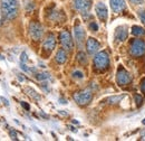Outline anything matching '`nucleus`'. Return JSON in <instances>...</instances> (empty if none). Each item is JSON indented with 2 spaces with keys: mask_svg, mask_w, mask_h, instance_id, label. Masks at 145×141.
<instances>
[{
  "mask_svg": "<svg viewBox=\"0 0 145 141\" xmlns=\"http://www.w3.org/2000/svg\"><path fill=\"white\" fill-rule=\"evenodd\" d=\"M74 7L80 13H86L91 7V0H74Z\"/></svg>",
  "mask_w": 145,
  "mask_h": 141,
  "instance_id": "6e6552de",
  "label": "nucleus"
},
{
  "mask_svg": "<svg viewBox=\"0 0 145 141\" xmlns=\"http://www.w3.org/2000/svg\"><path fill=\"white\" fill-rule=\"evenodd\" d=\"M29 34H30L31 38H33L34 40H39V39H41V37H42L44 28H42V26H41L39 22L33 21V22H30V25H29Z\"/></svg>",
  "mask_w": 145,
  "mask_h": 141,
  "instance_id": "423d86ee",
  "label": "nucleus"
},
{
  "mask_svg": "<svg viewBox=\"0 0 145 141\" xmlns=\"http://www.w3.org/2000/svg\"><path fill=\"white\" fill-rule=\"evenodd\" d=\"M59 38H60V43H61L63 47L66 51H72V48H74V42H72V35H71L69 32H67V30L61 32L60 35H59Z\"/></svg>",
  "mask_w": 145,
  "mask_h": 141,
  "instance_id": "0eeeda50",
  "label": "nucleus"
},
{
  "mask_svg": "<svg viewBox=\"0 0 145 141\" xmlns=\"http://www.w3.org/2000/svg\"><path fill=\"white\" fill-rule=\"evenodd\" d=\"M21 106H22V107H25V110H27V111H29V110H30V106L28 105L26 102H21Z\"/></svg>",
  "mask_w": 145,
  "mask_h": 141,
  "instance_id": "c85d7f7f",
  "label": "nucleus"
},
{
  "mask_svg": "<svg viewBox=\"0 0 145 141\" xmlns=\"http://www.w3.org/2000/svg\"><path fill=\"white\" fill-rule=\"evenodd\" d=\"M95 10H96V15L97 17L99 18L102 21H106L107 17H108V11H107V8L105 6V3L103 2H98L95 7Z\"/></svg>",
  "mask_w": 145,
  "mask_h": 141,
  "instance_id": "1a4fd4ad",
  "label": "nucleus"
},
{
  "mask_svg": "<svg viewBox=\"0 0 145 141\" xmlns=\"http://www.w3.org/2000/svg\"><path fill=\"white\" fill-rule=\"evenodd\" d=\"M124 95H116V96H110L109 99H107V103L108 104H117L118 102H121L123 100Z\"/></svg>",
  "mask_w": 145,
  "mask_h": 141,
  "instance_id": "a211bd4d",
  "label": "nucleus"
},
{
  "mask_svg": "<svg viewBox=\"0 0 145 141\" xmlns=\"http://www.w3.org/2000/svg\"><path fill=\"white\" fill-rule=\"evenodd\" d=\"M109 2H110V7H112L113 11L116 14H118L125 9V1L124 0H109Z\"/></svg>",
  "mask_w": 145,
  "mask_h": 141,
  "instance_id": "ddd939ff",
  "label": "nucleus"
},
{
  "mask_svg": "<svg viewBox=\"0 0 145 141\" xmlns=\"http://www.w3.org/2000/svg\"><path fill=\"white\" fill-rule=\"evenodd\" d=\"M3 18L6 19H14L18 15V2L17 0H1L0 5Z\"/></svg>",
  "mask_w": 145,
  "mask_h": 141,
  "instance_id": "f257e3e1",
  "label": "nucleus"
},
{
  "mask_svg": "<svg viewBox=\"0 0 145 141\" xmlns=\"http://www.w3.org/2000/svg\"><path fill=\"white\" fill-rule=\"evenodd\" d=\"M60 103H61V104H66L67 102H66V101H65L64 99H60Z\"/></svg>",
  "mask_w": 145,
  "mask_h": 141,
  "instance_id": "72a5a7b5",
  "label": "nucleus"
},
{
  "mask_svg": "<svg viewBox=\"0 0 145 141\" xmlns=\"http://www.w3.org/2000/svg\"><path fill=\"white\" fill-rule=\"evenodd\" d=\"M18 78H19V81H21V82L25 81V77H24V76H20V74H18Z\"/></svg>",
  "mask_w": 145,
  "mask_h": 141,
  "instance_id": "7c9ffc66",
  "label": "nucleus"
},
{
  "mask_svg": "<svg viewBox=\"0 0 145 141\" xmlns=\"http://www.w3.org/2000/svg\"><path fill=\"white\" fill-rule=\"evenodd\" d=\"M94 66L97 70H106L109 66V57L106 52H99L94 57Z\"/></svg>",
  "mask_w": 145,
  "mask_h": 141,
  "instance_id": "f03ea898",
  "label": "nucleus"
},
{
  "mask_svg": "<svg viewBox=\"0 0 145 141\" xmlns=\"http://www.w3.org/2000/svg\"><path fill=\"white\" fill-rule=\"evenodd\" d=\"M72 77H75V78H83L84 77V74L80 70H75L72 73Z\"/></svg>",
  "mask_w": 145,
  "mask_h": 141,
  "instance_id": "4be33fe9",
  "label": "nucleus"
},
{
  "mask_svg": "<svg viewBox=\"0 0 145 141\" xmlns=\"http://www.w3.org/2000/svg\"><path fill=\"white\" fill-rule=\"evenodd\" d=\"M26 90V92H27V94L29 95V96H31L34 100H37V101H39L41 98H40V95L37 93L35 90H33L31 88H25Z\"/></svg>",
  "mask_w": 145,
  "mask_h": 141,
  "instance_id": "f3484780",
  "label": "nucleus"
},
{
  "mask_svg": "<svg viewBox=\"0 0 145 141\" xmlns=\"http://www.w3.org/2000/svg\"><path fill=\"white\" fill-rule=\"evenodd\" d=\"M77 61L80 63V64H87V57H86V54L84 52H79L77 54Z\"/></svg>",
  "mask_w": 145,
  "mask_h": 141,
  "instance_id": "aec40b11",
  "label": "nucleus"
},
{
  "mask_svg": "<svg viewBox=\"0 0 145 141\" xmlns=\"http://www.w3.org/2000/svg\"><path fill=\"white\" fill-rule=\"evenodd\" d=\"M99 47H101V45H99V43L95 38H91H91L87 39V42H86V48H87L88 54L94 55L95 53H97L98 49H99Z\"/></svg>",
  "mask_w": 145,
  "mask_h": 141,
  "instance_id": "9b49d317",
  "label": "nucleus"
},
{
  "mask_svg": "<svg viewBox=\"0 0 145 141\" xmlns=\"http://www.w3.org/2000/svg\"><path fill=\"white\" fill-rule=\"evenodd\" d=\"M127 38V30L125 27H118L115 32V39L117 42H124Z\"/></svg>",
  "mask_w": 145,
  "mask_h": 141,
  "instance_id": "4468645a",
  "label": "nucleus"
},
{
  "mask_svg": "<svg viewBox=\"0 0 145 141\" xmlns=\"http://www.w3.org/2000/svg\"><path fill=\"white\" fill-rule=\"evenodd\" d=\"M9 136H10V138H11L12 140H18V138H17V132H16L14 129L9 131Z\"/></svg>",
  "mask_w": 145,
  "mask_h": 141,
  "instance_id": "5701e85b",
  "label": "nucleus"
},
{
  "mask_svg": "<svg viewBox=\"0 0 145 141\" xmlns=\"http://www.w3.org/2000/svg\"><path fill=\"white\" fill-rule=\"evenodd\" d=\"M145 52V43L142 39H134L131 43V54L134 57H140Z\"/></svg>",
  "mask_w": 145,
  "mask_h": 141,
  "instance_id": "20e7f679",
  "label": "nucleus"
},
{
  "mask_svg": "<svg viewBox=\"0 0 145 141\" xmlns=\"http://www.w3.org/2000/svg\"><path fill=\"white\" fill-rule=\"evenodd\" d=\"M2 18H3V15H2V11L0 10V24H1V21H2Z\"/></svg>",
  "mask_w": 145,
  "mask_h": 141,
  "instance_id": "2f4dec72",
  "label": "nucleus"
},
{
  "mask_svg": "<svg viewBox=\"0 0 145 141\" xmlns=\"http://www.w3.org/2000/svg\"><path fill=\"white\" fill-rule=\"evenodd\" d=\"M1 100H2V102L5 103V105H7V106L9 105V102H8V100H7V99H3V98H2Z\"/></svg>",
  "mask_w": 145,
  "mask_h": 141,
  "instance_id": "c756f323",
  "label": "nucleus"
},
{
  "mask_svg": "<svg viewBox=\"0 0 145 141\" xmlns=\"http://www.w3.org/2000/svg\"><path fill=\"white\" fill-rule=\"evenodd\" d=\"M55 46H56V39H55V36L53 35V34H50V35L47 36V38L45 39L42 47H44L45 51H47V52H52V51L55 48Z\"/></svg>",
  "mask_w": 145,
  "mask_h": 141,
  "instance_id": "f8f14e48",
  "label": "nucleus"
},
{
  "mask_svg": "<svg viewBox=\"0 0 145 141\" xmlns=\"http://www.w3.org/2000/svg\"><path fill=\"white\" fill-rule=\"evenodd\" d=\"M138 16H140V19H141V21L143 22L145 25V10H143V11H141L140 14H138Z\"/></svg>",
  "mask_w": 145,
  "mask_h": 141,
  "instance_id": "a878e982",
  "label": "nucleus"
},
{
  "mask_svg": "<svg viewBox=\"0 0 145 141\" xmlns=\"http://www.w3.org/2000/svg\"><path fill=\"white\" fill-rule=\"evenodd\" d=\"M141 90H142V92L145 94V77L142 80V82H141Z\"/></svg>",
  "mask_w": 145,
  "mask_h": 141,
  "instance_id": "bb28decb",
  "label": "nucleus"
},
{
  "mask_svg": "<svg viewBox=\"0 0 145 141\" xmlns=\"http://www.w3.org/2000/svg\"><path fill=\"white\" fill-rule=\"evenodd\" d=\"M134 99H135V103L137 106H141L143 104V96L140 95V94H135L134 95Z\"/></svg>",
  "mask_w": 145,
  "mask_h": 141,
  "instance_id": "412c9836",
  "label": "nucleus"
},
{
  "mask_svg": "<svg viewBox=\"0 0 145 141\" xmlns=\"http://www.w3.org/2000/svg\"><path fill=\"white\" fill-rule=\"evenodd\" d=\"M55 59H56V62H57L58 64H64V63H66V61H67V54H66V52H65L64 49H59V51L57 52V54H56Z\"/></svg>",
  "mask_w": 145,
  "mask_h": 141,
  "instance_id": "2eb2a0df",
  "label": "nucleus"
},
{
  "mask_svg": "<svg viewBox=\"0 0 145 141\" xmlns=\"http://www.w3.org/2000/svg\"><path fill=\"white\" fill-rule=\"evenodd\" d=\"M40 115H41V117H44V118H48V115H47V114H45L44 112H40Z\"/></svg>",
  "mask_w": 145,
  "mask_h": 141,
  "instance_id": "473e14b6",
  "label": "nucleus"
},
{
  "mask_svg": "<svg viewBox=\"0 0 145 141\" xmlns=\"http://www.w3.org/2000/svg\"><path fill=\"white\" fill-rule=\"evenodd\" d=\"M132 34L134 36H144L145 29L140 27V26H133L132 27Z\"/></svg>",
  "mask_w": 145,
  "mask_h": 141,
  "instance_id": "dca6fc26",
  "label": "nucleus"
},
{
  "mask_svg": "<svg viewBox=\"0 0 145 141\" xmlns=\"http://www.w3.org/2000/svg\"><path fill=\"white\" fill-rule=\"evenodd\" d=\"M116 82H117V84L121 85V86L127 85L128 83L132 82V75H131L125 69L120 67L118 70H117V74H116Z\"/></svg>",
  "mask_w": 145,
  "mask_h": 141,
  "instance_id": "39448f33",
  "label": "nucleus"
},
{
  "mask_svg": "<svg viewBox=\"0 0 145 141\" xmlns=\"http://www.w3.org/2000/svg\"><path fill=\"white\" fill-rule=\"evenodd\" d=\"M74 35H75V39H76L78 45H82L84 43L85 37H86V33H85L84 28L80 25H76L74 27Z\"/></svg>",
  "mask_w": 145,
  "mask_h": 141,
  "instance_id": "9d476101",
  "label": "nucleus"
},
{
  "mask_svg": "<svg viewBox=\"0 0 145 141\" xmlns=\"http://www.w3.org/2000/svg\"><path fill=\"white\" fill-rule=\"evenodd\" d=\"M128 1H131L134 5H142L143 3V0H128Z\"/></svg>",
  "mask_w": 145,
  "mask_h": 141,
  "instance_id": "cd10ccee",
  "label": "nucleus"
},
{
  "mask_svg": "<svg viewBox=\"0 0 145 141\" xmlns=\"http://www.w3.org/2000/svg\"><path fill=\"white\" fill-rule=\"evenodd\" d=\"M75 102L78 104V105H87L91 103V101L93 100V93L88 90H84V91H79V92H76L74 95H72Z\"/></svg>",
  "mask_w": 145,
  "mask_h": 141,
  "instance_id": "7ed1b4c3",
  "label": "nucleus"
},
{
  "mask_svg": "<svg viewBox=\"0 0 145 141\" xmlns=\"http://www.w3.org/2000/svg\"><path fill=\"white\" fill-rule=\"evenodd\" d=\"M142 123H143V124H144V125H145V119H143V121H142Z\"/></svg>",
  "mask_w": 145,
  "mask_h": 141,
  "instance_id": "c9c22d12",
  "label": "nucleus"
},
{
  "mask_svg": "<svg viewBox=\"0 0 145 141\" xmlns=\"http://www.w3.org/2000/svg\"><path fill=\"white\" fill-rule=\"evenodd\" d=\"M89 28L91 29V32H97V30H98V26H97V24L94 22V21L89 24Z\"/></svg>",
  "mask_w": 145,
  "mask_h": 141,
  "instance_id": "b1692460",
  "label": "nucleus"
},
{
  "mask_svg": "<svg viewBox=\"0 0 145 141\" xmlns=\"http://www.w3.org/2000/svg\"><path fill=\"white\" fill-rule=\"evenodd\" d=\"M59 113H60V114H63V115H67V112H63V111H59Z\"/></svg>",
  "mask_w": 145,
  "mask_h": 141,
  "instance_id": "f704fd0d",
  "label": "nucleus"
},
{
  "mask_svg": "<svg viewBox=\"0 0 145 141\" xmlns=\"http://www.w3.org/2000/svg\"><path fill=\"white\" fill-rule=\"evenodd\" d=\"M28 61V57H27V54L25 53H21V56H20V62H22V63H26Z\"/></svg>",
  "mask_w": 145,
  "mask_h": 141,
  "instance_id": "393cba45",
  "label": "nucleus"
},
{
  "mask_svg": "<svg viewBox=\"0 0 145 141\" xmlns=\"http://www.w3.org/2000/svg\"><path fill=\"white\" fill-rule=\"evenodd\" d=\"M49 73H46V72H42V73H36L35 74V77L38 81H45V80H48L49 78Z\"/></svg>",
  "mask_w": 145,
  "mask_h": 141,
  "instance_id": "6ab92c4d",
  "label": "nucleus"
}]
</instances>
